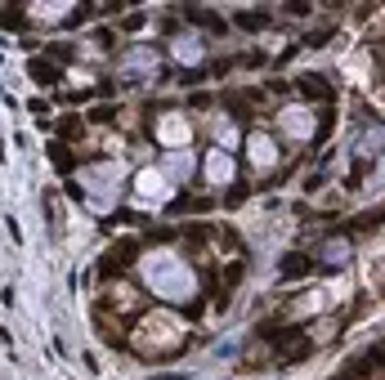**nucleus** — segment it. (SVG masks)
I'll return each mask as SVG.
<instances>
[{"mask_svg": "<svg viewBox=\"0 0 385 380\" xmlns=\"http://www.w3.org/2000/svg\"><path fill=\"white\" fill-rule=\"evenodd\" d=\"M144 282H148V287H153L162 300H175V304L193 300V291H197L193 269L180 260V255H171V251L144 255Z\"/></svg>", "mask_w": 385, "mask_h": 380, "instance_id": "1", "label": "nucleus"}, {"mask_svg": "<svg viewBox=\"0 0 385 380\" xmlns=\"http://www.w3.org/2000/svg\"><path fill=\"white\" fill-rule=\"evenodd\" d=\"M139 336H144L148 345H175V340H180V318H171V313H153V318H144Z\"/></svg>", "mask_w": 385, "mask_h": 380, "instance_id": "2", "label": "nucleus"}, {"mask_svg": "<svg viewBox=\"0 0 385 380\" xmlns=\"http://www.w3.org/2000/svg\"><path fill=\"white\" fill-rule=\"evenodd\" d=\"M121 72L126 76H148V72H162V54L148 50V45H135V50L121 54Z\"/></svg>", "mask_w": 385, "mask_h": 380, "instance_id": "3", "label": "nucleus"}, {"mask_svg": "<svg viewBox=\"0 0 385 380\" xmlns=\"http://www.w3.org/2000/svg\"><path fill=\"white\" fill-rule=\"evenodd\" d=\"M117 175H121V166H112V161H99V166H90L86 170V193H99V197H112V188H117Z\"/></svg>", "mask_w": 385, "mask_h": 380, "instance_id": "4", "label": "nucleus"}, {"mask_svg": "<svg viewBox=\"0 0 385 380\" xmlns=\"http://www.w3.org/2000/svg\"><path fill=\"white\" fill-rule=\"evenodd\" d=\"M283 130L291 139H314V112L300 108V103L296 108H283Z\"/></svg>", "mask_w": 385, "mask_h": 380, "instance_id": "5", "label": "nucleus"}, {"mask_svg": "<svg viewBox=\"0 0 385 380\" xmlns=\"http://www.w3.org/2000/svg\"><path fill=\"white\" fill-rule=\"evenodd\" d=\"M247 152H251V161H256L260 170H269L278 161V144L265 135V130H256V135H247Z\"/></svg>", "mask_w": 385, "mask_h": 380, "instance_id": "6", "label": "nucleus"}, {"mask_svg": "<svg viewBox=\"0 0 385 380\" xmlns=\"http://www.w3.org/2000/svg\"><path fill=\"white\" fill-rule=\"evenodd\" d=\"M233 175H238V166H233V152L215 148L211 157H206V179H211V184H229Z\"/></svg>", "mask_w": 385, "mask_h": 380, "instance_id": "7", "label": "nucleus"}, {"mask_svg": "<svg viewBox=\"0 0 385 380\" xmlns=\"http://www.w3.org/2000/svg\"><path fill=\"white\" fill-rule=\"evenodd\" d=\"M157 139H162V144H171V148H180V144H189V121L184 117H162L157 121Z\"/></svg>", "mask_w": 385, "mask_h": 380, "instance_id": "8", "label": "nucleus"}, {"mask_svg": "<svg viewBox=\"0 0 385 380\" xmlns=\"http://www.w3.org/2000/svg\"><path fill=\"white\" fill-rule=\"evenodd\" d=\"M135 188H139V197H157V202H166V197H171V179H166L162 170H144Z\"/></svg>", "mask_w": 385, "mask_h": 380, "instance_id": "9", "label": "nucleus"}, {"mask_svg": "<svg viewBox=\"0 0 385 380\" xmlns=\"http://www.w3.org/2000/svg\"><path fill=\"white\" fill-rule=\"evenodd\" d=\"M135 251H139L135 242H121V246H112V255H108V260H103V278H112V273H121V269H126L130 260H135Z\"/></svg>", "mask_w": 385, "mask_h": 380, "instance_id": "10", "label": "nucleus"}, {"mask_svg": "<svg viewBox=\"0 0 385 380\" xmlns=\"http://www.w3.org/2000/svg\"><path fill=\"white\" fill-rule=\"evenodd\" d=\"M157 170L175 184L180 175H193V157H189V152H175V157H166V166H157Z\"/></svg>", "mask_w": 385, "mask_h": 380, "instance_id": "11", "label": "nucleus"}, {"mask_svg": "<svg viewBox=\"0 0 385 380\" xmlns=\"http://www.w3.org/2000/svg\"><path fill=\"white\" fill-rule=\"evenodd\" d=\"M27 72H32L36 85H59V68H54L50 59H32V68H27Z\"/></svg>", "mask_w": 385, "mask_h": 380, "instance_id": "12", "label": "nucleus"}, {"mask_svg": "<svg viewBox=\"0 0 385 380\" xmlns=\"http://www.w3.org/2000/svg\"><path fill=\"white\" fill-rule=\"evenodd\" d=\"M300 94H309V99H332V85H327L323 76H300Z\"/></svg>", "mask_w": 385, "mask_h": 380, "instance_id": "13", "label": "nucleus"}, {"mask_svg": "<svg viewBox=\"0 0 385 380\" xmlns=\"http://www.w3.org/2000/svg\"><path fill=\"white\" fill-rule=\"evenodd\" d=\"M175 54H180V63H197L202 59V41H197V36H180V41H175Z\"/></svg>", "mask_w": 385, "mask_h": 380, "instance_id": "14", "label": "nucleus"}, {"mask_svg": "<svg viewBox=\"0 0 385 380\" xmlns=\"http://www.w3.org/2000/svg\"><path fill=\"white\" fill-rule=\"evenodd\" d=\"M350 260V242H327L323 246V264H345Z\"/></svg>", "mask_w": 385, "mask_h": 380, "instance_id": "15", "label": "nucleus"}, {"mask_svg": "<svg viewBox=\"0 0 385 380\" xmlns=\"http://www.w3.org/2000/svg\"><path fill=\"white\" fill-rule=\"evenodd\" d=\"M189 18H193V23H202V27H211V32H224V18L211 14V9H189Z\"/></svg>", "mask_w": 385, "mask_h": 380, "instance_id": "16", "label": "nucleus"}, {"mask_svg": "<svg viewBox=\"0 0 385 380\" xmlns=\"http://www.w3.org/2000/svg\"><path fill=\"white\" fill-rule=\"evenodd\" d=\"M50 161H54V166L63 170V175H68V170H72V152L63 148V144H50Z\"/></svg>", "mask_w": 385, "mask_h": 380, "instance_id": "17", "label": "nucleus"}, {"mask_svg": "<svg viewBox=\"0 0 385 380\" xmlns=\"http://www.w3.org/2000/svg\"><path fill=\"white\" fill-rule=\"evenodd\" d=\"M238 27H247V32H260V27H265V14L247 9V14H238Z\"/></svg>", "mask_w": 385, "mask_h": 380, "instance_id": "18", "label": "nucleus"}, {"mask_svg": "<svg viewBox=\"0 0 385 380\" xmlns=\"http://www.w3.org/2000/svg\"><path fill=\"white\" fill-rule=\"evenodd\" d=\"M283 273H287V278H296V273H309V260H305V255H291V260L283 264Z\"/></svg>", "mask_w": 385, "mask_h": 380, "instance_id": "19", "label": "nucleus"}]
</instances>
